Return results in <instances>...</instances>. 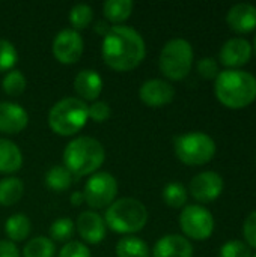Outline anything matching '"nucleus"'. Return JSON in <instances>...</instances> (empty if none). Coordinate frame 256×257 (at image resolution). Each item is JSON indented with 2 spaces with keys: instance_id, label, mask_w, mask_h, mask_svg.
Wrapping results in <instances>:
<instances>
[{
  "instance_id": "4be33fe9",
  "label": "nucleus",
  "mask_w": 256,
  "mask_h": 257,
  "mask_svg": "<svg viewBox=\"0 0 256 257\" xmlns=\"http://www.w3.org/2000/svg\"><path fill=\"white\" fill-rule=\"evenodd\" d=\"M133 8L134 3L131 0H106L103 5V12L107 21L118 26L130 18Z\"/></svg>"
},
{
  "instance_id": "6ab92c4d",
  "label": "nucleus",
  "mask_w": 256,
  "mask_h": 257,
  "mask_svg": "<svg viewBox=\"0 0 256 257\" xmlns=\"http://www.w3.org/2000/svg\"><path fill=\"white\" fill-rule=\"evenodd\" d=\"M21 166L23 154L20 148L8 139H0V173H15L21 169Z\"/></svg>"
},
{
  "instance_id": "4468645a",
  "label": "nucleus",
  "mask_w": 256,
  "mask_h": 257,
  "mask_svg": "<svg viewBox=\"0 0 256 257\" xmlns=\"http://www.w3.org/2000/svg\"><path fill=\"white\" fill-rule=\"evenodd\" d=\"M75 229L86 244H100L107 235V224L104 218L94 211L81 212L75 221Z\"/></svg>"
},
{
  "instance_id": "c756f323",
  "label": "nucleus",
  "mask_w": 256,
  "mask_h": 257,
  "mask_svg": "<svg viewBox=\"0 0 256 257\" xmlns=\"http://www.w3.org/2000/svg\"><path fill=\"white\" fill-rule=\"evenodd\" d=\"M18 60V53L15 45L8 39H0V72H8L14 69Z\"/></svg>"
},
{
  "instance_id": "f257e3e1",
  "label": "nucleus",
  "mask_w": 256,
  "mask_h": 257,
  "mask_svg": "<svg viewBox=\"0 0 256 257\" xmlns=\"http://www.w3.org/2000/svg\"><path fill=\"white\" fill-rule=\"evenodd\" d=\"M101 54L109 68L128 72L142 63L146 54V45L137 30L118 24L110 26L109 32L104 35Z\"/></svg>"
},
{
  "instance_id": "f8f14e48",
  "label": "nucleus",
  "mask_w": 256,
  "mask_h": 257,
  "mask_svg": "<svg viewBox=\"0 0 256 257\" xmlns=\"http://www.w3.org/2000/svg\"><path fill=\"white\" fill-rule=\"evenodd\" d=\"M252 53H253L252 44L246 38L237 36V38L228 39L222 45L219 59H220V63L226 66L228 69H238L250 60Z\"/></svg>"
},
{
  "instance_id": "20e7f679",
  "label": "nucleus",
  "mask_w": 256,
  "mask_h": 257,
  "mask_svg": "<svg viewBox=\"0 0 256 257\" xmlns=\"http://www.w3.org/2000/svg\"><path fill=\"white\" fill-rule=\"evenodd\" d=\"M104 221L110 230L121 235H131L140 232L148 223V209L145 205L133 197H122L115 200L106 211Z\"/></svg>"
},
{
  "instance_id": "2eb2a0df",
  "label": "nucleus",
  "mask_w": 256,
  "mask_h": 257,
  "mask_svg": "<svg viewBox=\"0 0 256 257\" xmlns=\"http://www.w3.org/2000/svg\"><path fill=\"white\" fill-rule=\"evenodd\" d=\"M29 123V114L26 108L12 101L0 102V133L18 134Z\"/></svg>"
},
{
  "instance_id": "423d86ee",
  "label": "nucleus",
  "mask_w": 256,
  "mask_h": 257,
  "mask_svg": "<svg viewBox=\"0 0 256 257\" xmlns=\"http://www.w3.org/2000/svg\"><path fill=\"white\" fill-rule=\"evenodd\" d=\"M193 60L195 53L192 44L184 38H174L163 45L158 57V68L166 78L180 81L192 71Z\"/></svg>"
},
{
  "instance_id": "5701e85b",
  "label": "nucleus",
  "mask_w": 256,
  "mask_h": 257,
  "mask_svg": "<svg viewBox=\"0 0 256 257\" xmlns=\"http://www.w3.org/2000/svg\"><path fill=\"white\" fill-rule=\"evenodd\" d=\"M74 176L72 173L62 164V166H53L45 173V185L53 191H66L72 185Z\"/></svg>"
},
{
  "instance_id": "393cba45",
  "label": "nucleus",
  "mask_w": 256,
  "mask_h": 257,
  "mask_svg": "<svg viewBox=\"0 0 256 257\" xmlns=\"http://www.w3.org/2000/svg\"><path fill=\"white\" fill-rule=\"evenodd\" d=\"M56 245L47 236L32 238L23 248V257H54Z\"/></svg>"
},
{
  "instance_id": "aec40b11",
  "label": "nucleus",
  "mask_w": 256,
  "mask_h": 257,
  "mask_svg": "<svg viewBox=\"0 0 256 257\" xmlns=\"http://www.w3.org/2000/svg\"><path fill=\"white\" fill-rule=\"evenodd\" d=\"M30 230H32V223L29 217L24 214H14L5 223V232L9 241H12L14 244L24 241L30 235Z\"/></svg>"
},
{
  "instance_id": "473e14b6",
  "label": "nucleus",
  "mask_w": 256,
  "mask_h": 257,
  "mask_svg": "<svg viewBox=\"0 0 256 257\" xmlns=\"http://www.w3.org/2000/svg\"><path fill=\"white\" fill-rule=\"evenodd\" d=\"M112 114V108L106 101H94L88 105V117L94 122H106Z\"/></svg>"
},
{
  "instance_id": "dca6fc26",
  "label": "nucleus",
  "mask_w": 256,
  "mask_h": 257,
  "mask_svg": "<svg viewBox=\"0 0 256 257\" xmlns=\"http://www.w3.org/2000/svg\"><path fill=\"white\" fill-rule=\"evenodd\" d=\"M228 26L240 35L250 33L256 29V6L250 3H237L226 14Z\"/></svg>"
},
{
  "instance_id": "1a4fd4ad",
  "label": "nucleus",
  "mask_w": 256,
  "mask_h": 257,
  "mask_svg": "<svg viewBox=\"0 0 256 257\" xmlns=\"http://www.w3.org/2000/svg\"><path fill=\"white\" fill-rule=\"evenodd\" d=\"M116 194H118V181L113 175L107 172H97L91 175L83 190L84 202L92 209L109 208L115 202Z\"/></svg>"
},
{
  "instance_id": "cd10ccee",
  "label": "nucleus",
  "mask_w": 256,
  "mask_h": 257,
  "mask_svg": "<svg viewBox=\"0 0 256 257\" xmlns=\"http://www.w3.org/2000/svg\"><path fill=\"white\" fill-rule=\"evenodd\" d=\"M94 20V9L86 3H78L69 11V23L74 30H83L91 26Z\"/></svg>"
},
{
  "instance_id": "f03ea898",
  "label": "nucleus",
  "mask_w": 256,
  "mask_h": 257,
  "mask_svg": "<svg viewBox=\"0 0 256 257\" xmlns=\"http://www.w3.org/2000/svg\"><path fill=\"white\" fill-rule=\"evenodd\" d=\"M214 93L225 107L244 108L256 99V77L243 69L220 71L214 80Z\"/></svg>"
},
{
  "instance_id": "9b49d317",
  "label": "nucleus",
  "mask_w": 256,
  "mask_h": 257,
  "mask_svg": "<svg viewBox=\"0 0 256 257\" xmlns=\"http://www.w3.org/2000/svg\"><path fill=\"white\" fill-rule=\"evenodd\" d=\"M223 188H225L223 178L211 170L198 173L196 176H193L189 185V191L192 197L201 203H210L217 200L222 196Z\"/></svg>"
},
{
  "instance_id": "ea45409f",
  "label": "nucleus",
  "mask_w": 256,
  "mask_h": 257,
  "mask_svg": "<svg viewBox=\"0 0 256 257\" xmlns=\"http://www.w3.org/2000/svg\"><path fill=\"white\" fill-rule=\"evenodd\" d=\"M253 257H256V254H255V256H253Z\"/></svg>"
},
{
  "instance_id": "c9c22d12",
  "label": "nucleus",
  "mask_w": 256,
  "mask_h": 257,
  "mask_svg": "<svg viewBox=\"0 0 256 257\" xmlns=\"http://www.w3.org/2000/svg\"><path fill=\"white\" fill-rule=\"evenodd\" d=\"M0 257H20L18 247L12 241H0Z\"/></svg>"
},
{
  "instance_id": "ddd939ff",
  "label": "nucleus",
  "mask_w": 256,
  "mask_h": 257,
  "mask_svg": "<svg viewBox=\"0 0 256 257\" xmlns=\"http://www.w3.org/2000/svg\"><path fill=\"white\" fill-rule=\"evenodd\" d=\"M139 98L148 107H163L174 101V86L161 78H151L145 81L139 89Z\"/></svg>"
},
{
  "instance_id": "0eeeda50",
  "label": "nucleus",
  "mask_w": 256,
  "mask_h": 257,
  "mask_svg": "<svg viewBox=\"0 0 256 257\" xmlns=\"http://www.w3.org/2000/svg\"><path fill=\"white\" fill-rule=\"evenodd\" d=\"M174 151L181 163L187 166H204L214 158L217 146L214 139L207 133L192 131L175 137Z\"/></svg>"
},
{
  "instance_id": "6e6552de",
  "label": "nucleus",
  "mask_w": 256,
  "mask_h": 257,
  "mask_svg": "<svg viewBox=\"0 0 256 257\" xmlns=\"http://www.w3.org/2000/svg\"><path fill=\"white\" fill-rule=\"evenodd\" d=\"M180 227L187 239L205 241L214 232V217L201 205H186L180 214Z\"/></svg>"
},
{
  "instance_id": "7c9ffc66",
  "label": "nucleus",
  "mask_w": 256,
  "mask_h": 257,
  "mask_svg": "<svg viewBox=\"0 0 256 257\" xmlns=\"http://www.w3.org/2000/svg\"><path fill=\"white\" fill-rule=\"evenodd\" d=\"M220 257H252V251L244 241L231 239L220 247Z\"/></svg>"
},
{
  "instance_id": "4c0bfd02",
  "label": "nucleus",
  "mask_w": 256,
  "mask_h": 257,
  "mask_svg": "<svg viewBox=\"0 0 256 257\" xmlns=\"http://www.w3.org/2000/svg\"><path fill=\"white\" fill-rule=\"evenodd\" d=\"M109 29H110V26H107L104 21H98V23H97V26H95V30H97V32H100L103 36L109 32Z\"/></svg>"
},
{
  "instance_id": "7ed1b4c3",
  "label": "nucleus",
  "mask_w": 256,
  "mask_h": 257,
  "mask_svg": "<svg viewBox=\"0 0 256 257\" xmlns=\"http://www.w3.org/2000/svg\"><path fill=\"white\" fill-rule=\"evenodd\" d=\"M106 160V151L94 137L81 136L71 140L63 151V166L74 178L97 173Z\"/></svg>"
},
{
  "instance_id": "58836bf2",
  "label": "nucleus",
  "mask_w": 256,
  "mask_h": 257,
  "mask_svg": "<svg viewBox=\"0 0 256 257\" xmlns=\"http://www.w3.org/2000/svg\"><path fill=\"white\" fill-rule=\"evenodd\" d=\"M252 48H253V51H255V56H256V35H255V39H253V45H252Z\"/></svg>"
},
{
  "instance_id": "c85d7f7f",
  "label": "nucleus",
  "mask_w": 256,
  "mask_h": 257,
  "mask_svg": "<svg viewBox=\"0 0 256 257\" xmlns=\"http://www.w3.org/2000/svg\"><path fill=\"white\" fill-rule=\"evenodd\" d=\"M74 233V221L71 218H57L51 226H50V236L51 241H59V242H68Z\"/></svg>"
},
{
  "instance_id": "72a5a7b5",
  "label": "nucleus",
  "mask_w": 256,
  "mask_h": 257,
  "mask_svg": "<svg viewBox=\"0 0 256 257\" xmlns=\"http://www.w3.org/2000/svg\"><path fill=\"white\" fill-rule=\"evenodd\" d=\"M57 257H91V251L88 245L80 241H68L60 248Z\"/></svg>"
},
{
  "instance_id": "9d476101",
  "label": "nucleus",
  "mask_w": 256,
  "mask_h": 257,
  "mask_svg": "<svg viewBox=\"0 0 256 257\" xmlns=\"http://www.w3.org/2000/svg\"><path fill=\"white\" fill-rule=\"evenodd\" d=\"M51 50L57 62L63 65H72L80 60L84 50V42L77 30L63 29L54 36Z\"/></svg>"
},
{
  "instance_id": "e433bc0d",
  "label": "nucleus",
  "mask_w": 256,
  "mask_h": 257,
  "mask_svg": "<svg viewBox=\"0 0 256 257\" xmlns=\"http://www.w3.org/2000/svg\"><path fill=\"white\" fill-rule=\"evenodd\" d=\"M71 200V205L72 206H80L83 202H84V196H83V191H74L69 197Z\"/></svg>"
},
{
  "instance_id": "412c9836",
  "label": "nucleus",
  "mask_w": 256,
  "mask_h": 257,
  "mask_svg": "<svg viewBox=\"0 0 256 257\" xmlns=\"http://www.w3.org/2000/svg\"><path fill=\"white\" fill-rule=\"evenodd\" d=\"M24 194V184L20 178L8 176L0 179V205L12 206L21 200Z\"/></svg>"
},
{
  "instance_id": "b1692460",
  "label": "nucleus",
  "mask_w": 256,
  "mask_h": 257,
  "mask_svg": "<svg viewBox=\"0 0 256 257\" xmlns=\"http://www.w3.org/2000/svg\"><path fill=\"white\" fill-rule=\"evenodd\" d=\"M148 244L137 236H125L116 244L118 257H149Z\"/></svg>"
},
{
  "instance_id": "f704fd0d",
  "label": "nucleus",
  "mask_w": 256,
  "mask_h": 257,
  "mask_svg": "<svg viewBox=\"0 0 256 257\" xmlns=\"http://www.w3.org/2000/svg\"><path fill=\"white\" fill-rule=\"evenodd\" d=\"M243 236H244V242L249 247L256 248V211L250 212L246 217L243 224Z\"/></svg>"
},
{
  "instance_id": "bb28decb",
  "label": "nucleus",
  "mask_w": 256,
  "mask_h": 257,
  "mask_svg": "<svg viewBox=\"0 0 256 257\" xmlns=\"http://www.w3.org/2000/svg\"><path fill=\"white\" fill-rule=\"evenodd\" d=\"M27 86V80L20 69H11L5 74L2 80V87L9 96H20Z\"/></svg>"
},
{
  "instance_id": "39448f33",
  "label": "nucleus",
  "mask_w": 256,
  "mask_h": 257,
  "mask_svg": "<svg viewBox=\"0 0 256 257\" xmlns=\"http://www.w3.org/2000/svg\"><path fill=\"white\" fill-rule=\"evenodd\" d=\"M88 105L80 98H63L48 113V125L57 134L69 137L77 134L88 122Z\"/></svg>"
},
{
  "instance_id": "2f4dec72",
  "label": "nucleus",
  "mask_w": 256,
  "mask_h": 257,
  "mask_svg": "<svg viewBox=\"0 0 256 257\" xmlns=\"http://www.w3.org/2000/svg\"><path fill=\"white\" fill-rule=\"evenodd\" d=\"M196 69H198V74L202 78H205V80H216L217 75L220 74L219 63L213 57H202V59H199L198 63H196Z\"/></svg>"
},
{
  "instance_id": "f3484780",
  "label": "nucleus",
  "mask_w": 256,
  "mask_h": 257,
  "mask_svg": "<svg viewBox=\"0 0 256 257\" xmlns=\"http://www.w3.org/2000/svg\"><path fill=\"white\" fill-rule=\"evenodd\" d=\"M152 257H193V245L183 235H166L155 242Z\"/></svg>"
},
{
  "instance_id": "a211bd4d",
  "label": "nucleus",
  "mask_w": 256,
  "mask_h": 257,
  "mask_svg": "<svg viewBox=\"0 0 256 257\" xmlns=\"http://www.w3.org/2000/svg\"><path fill=\"white\" fill-rule=\"evenodd\" d=\"M74 90L81 101H95L103 90V78L94 69H81L74 78Z\"/></svg>"
},
{
  "instance_id": "a878e982",
  "label": "nucleus",
  "mask_w": 256,
  "mask_h": 257,
  "mask_svg": "<svg viewBox=\"0 0 256 257\" xmlns=\"http://www.w3.org/2000/svg\"><path fill=\"white\" fill-rule=\"evenodd\" d=\"M187 188L180 182H169L163 188V200L169 208L181 209L187 203Z\"/></svg>"
}]
</instances>
